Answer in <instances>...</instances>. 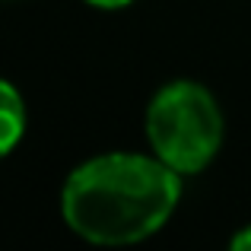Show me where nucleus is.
Here are the masks:
<instances>
[{
  "label": "nucleus",
  "mask_w": 251,
  "mask_h": 251,
  "mask_svg": "<svg viewBox=\"0 0 251 251\" xmlns=\"http://www.w3.org/2000/svg\"><path fill=\"white\" fill-rule=\"evenodd\" d=\"M181 181L162 159L137 153H105L70 172L61 194L67 226L92 245H134L162 229Z\"/></svg>",
  "instance_id": "1"
},
{
  "label": "nucleus",
  "mask_w": 251,
  "mask_h": 251,
  "mask_svg": "<svg viewBox=\"0 0 251 251\" xmlns=\"http://www.w3.org/2000/svg\"><path fill=\"white\" fill-rule=\"evenodd\" d=\"M147 140L156 159L178 175H194L223 143V115L201 83L178 80L162 86L147 108Z\"/></svg>",
  "instance_id": "2"
},
{
  "label": "nucleus",
  "mask_w": 251,
  "mask_h": 251,
  "mask_svg": "<svg viewBox=\"0 0 251 251\" xmlns=\"http://www.w3.org/2000/svg\"><path fill=\"white\" fill-rule=\"evenodd\" d=\"M25 130V105L23 96L6 80H0V159L23 140Z\"/></svg>",
  "instance_id": "3"
},
{
  "label": "nucleus",
  "mask_w": 251,
  "mask_h": 251,
  "mask_svg": "<svg viewBox=\"0 0 251 251\" xmlns=\"http://www.w3.org/2000/svg\"><path fill=\"white\" fill-rule=\"evenodd\" d=\"M229 251H251V226H245L239 235H235L232 245H229Z\"/></svg>",
  "instance_id": "4"
},
{
  "label": "nucleus",
  "mask_w": 251,
  "mask_h": 251,
  "mask_svg": "<svg viewBox=\"0 0 251 251\" xmlns=\"http://www.w3.org/2000/svg\"><path fill=\"white\" fill-rule=\"evenodd\" d=\"M89 3L102 6V10H115V6H124V3H130V0H89Z\"/></svg>",
  "instance_id": "5"
}]
</instances>
